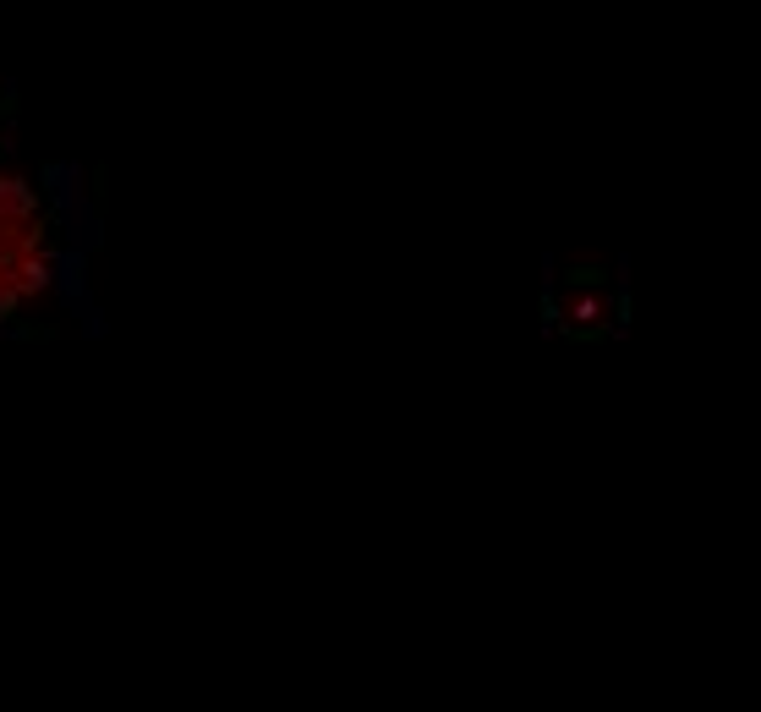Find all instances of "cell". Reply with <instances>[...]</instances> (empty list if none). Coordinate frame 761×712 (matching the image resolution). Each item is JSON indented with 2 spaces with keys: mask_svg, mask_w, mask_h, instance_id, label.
Wrapping results in <instances>:
<instances>
[{
  "mask_svg": "<svg viewBox=\"0 0 761 712\" xmlns=\"http://www.w3.org/2000/svg\"><path fill=\"white\" fill-rule=\"evenodd\" d=\"M50 269H55V236L44 198L0 154V324L22 318L50 291Z\"/></svg>",
  "mask_w": 761,
  "mask_h": 712,
  "instance_id": "cell-1",
  "label": "cell"
}]
</instances>
